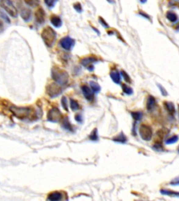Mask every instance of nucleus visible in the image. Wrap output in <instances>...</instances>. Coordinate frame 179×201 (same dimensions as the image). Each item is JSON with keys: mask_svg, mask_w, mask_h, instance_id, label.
Here are the masks:
<instances>
[{"mask_svg": "<svg viewBox=\"0 0 179 201\" xmlns=\"http://www.w3.org/2000/svg\"><path fill=\"white\" fill-rule=\"evenodd\" d=\"M139 133L143 140L149 141L152 138V130L150 126L142 124L139 128Z\"/></svg>", "mask_w": 179, "mask_h": 201, "instance_id": "obj_7", "label": "nucleus"}, {"mask_svg": "<svg viewBox=\"0 0 179 201\" xmlns=\"http://www.w3.org/2000/svg\"><path fill=\"white\" fill-rule=\"evenodd\" d=\"M25 2L27 5L32 7L38 6L40 4L39 0H25Z\"/></svg>", "mask_w": 179, "mask_h": 201, "instance_id": "obj_24", "label": "nucleus"}, {"mask_svg": "<svg viewBox=\"0 0 179 201\" xmlns=\"http://www.w3.org/2000/svg\"><path fill=\"white\" fill-rule=\"evenodd\" d=\"M62 126L64 129L67 130L69 131H73V129L70 124V122L69 120V118L67 117H65L63 119V123H62Z\"/></svg>", "mask_w": 179, "mask_h": 201, "instance_id": "obj_16", "label": "nucleus"}, {"mask_svg": "<svg viewBox=\"0 0 179 201\" xmlns=\"http://www.w3.org/2000/svg\"><path fill=\"white\" fill-rule=\"evenodd\" d=\"M63 118V115L58 108L54 107L51 109L48 113L47 119L48 121L53 123H58L61 121Z\"/></svg>", "mask_w": 179, "mask_h": 201, "instance_id": "obj_5", "label": "nucleus"}, {"mask_svg": "<svg viewBox=\"0 0 179 201\" xmlns=\"http://www.w3.org/2000/svg\"><path fill=\"white\" fill-rule=\"evenodd\" d=\"M99 23L100 24H101V25L103 26V27L104 28H106V29H108L109 28V24L106 23V21L104 20V19L103 18H102L101 16L99 17Z\"/></svg>", "mask_w": 179, "mask_h": 201, "instance_id": "obj_31", "label": "nucleus"}, {"mask_svg": "<svg viewBox=\"0 0 179 201\" xmlns=\"http://www.w3.org/2000/svg\"><path fill=\"white\" fill-rule=\"evenodd\" d=\"M164 106L170 114L173 115L175 113V108H174V105L171 102H165L164 103Z\"/></svg>", "mask_w": 179, "mask_h": 201, "instance_id": "obj_20", "label": "nucleus"}, {"mask_svg": "<svg viewBox=\"0 0 179 201\" xmlns=\"http://www.w3.org/2000/svg\"><path fill=\"white\" fill-rule=\"evenodd\" d=\"M178 109H179V106H178Z\"/></svg>", "mask_w": 179, "mask_h": 201, "instance_id": "obj_42", "label": "nucleus"}, {"mask_svg": "<svg viewBox=\"0 0 179 201\" xmlns=\"http://www.w3.org/2000/svg\"><path fill=\"white\" fill-rule=\"evenodd\" d=\"M59 45L65 50H71V48L74 46L75 45V40L73 39L72 38L70 37H63V39L59 41Z\"/></svg>", "mask_w": 179, "mask_h": 201, "instance_id": "obj_8", "label": "nucleus"}, {"mask_svg": "<svg viewBox=\"0 0 179 201\" xmlns=\"http://www.w3.org/2000/svg\"><path fill=\"white\" fill-rule=\"evenodd\" d=\"M70 108L73 111H78V110L80 109V106L76 100H73V99H71L70 100Z\"/></svg>", "mask_w": 179, "mask_h": 201, "instance_id": "obj_23", "label": "nucleus"}, {"mask_svg": "<svg viewBox=\"0 0 179 201\" xmlns=\"http://www.w3.org/2000/svg\"><path fill=\"white\" fill-rule=\"evenodd\" d=\"M89 139L92 141H97L99 140L98 131H97V129H95L94 130L92 131V133H90V135L89 136Z\"/></svg>", "mask_w": 179, "mask_h": 201, "instance_id": "obj_22", "label": "nucleus"}, {"mask_svg": "<svg viewBox=\"0 0 179 201\" xmlns=\"http://www.w3.org/2000/svg\"><path fill=\"white\" fill-rule=\"evenodd\" d=\"M139 1H140L141 2H142V3H145V2H146V0H139Z\"/></svg>", "mask_w": 179, "mask_h": 201, "instance_id": "obj_40", "label": "nucleus"}, {"mask_svg": "<svg viewBox=\"0 0 179 201\" xmlns=\"http://www.w3.org/2000/svg\"><path fill=\"white\" fill-rule=\"evenodd\" d=\"M178 152H179V149H178Z\"/></svg>", "mask_w": 179, "mask_h": 201, "instance_id": "obj_41", "label": "nucleus"}, {"mask_svg": "<svg viewBox=\"0 0 179 201\" xmlns=\"http://www.w3.org/2000/svg\"><path fill=\"white\" fill-rule=\"evenodd\" d=\"M41 38L46 46L51 48L53 45L56 40V32L51 27H45L41 32Z\"/></svg>", "mask_w": 179, "mask_h": 201, "instance_id": "obj_3", "label": "nucleus"}, {"mask_svg": "<svg viewBox=\"0 0 179 201\" xmlns=\"http://www.w3.org/2000/svg\"><path fill=\"white\" fill-rule=\"evenodd\" d=\"M35 19L36 21L39 24H44L46 20V12L44 11V9L41 7H39V9L36 11L35 13Z\"/></svg>", "mask_w": 179, "mask_h": 201, "instance_id": "obj_10", "label": "nucleus"}, {"mask_svg": "<svg viewBox=\"0 0 179 201\" xmlns=\"http://www.w3.org/2000/svg\"><path fill=\"white\" fill-rule=\"evenodd\" d=\"M161 193L164 195H168V196H179V193L178 192H174V191H169V190H164L162 189L161 191Z\"/></svg>", "mask_w": 179, "mask_h": 201, "instance_id": "obj_28", "label": "nucleus"}, {"mask_svg": "<svg viewBox=\"0 0 179 201\" xmlns=\"http://www.w3.org/2000/svg\"><path fill=\"white\" fill-rule=\"evenodd\" d=\"M131 115H132L133 119H135V120H140V119H141L143 117V113L140 111L132 112Z\"/></svg>", "mask_w": 179, "mask_h": 201, "instance_id": "obj_25", "label": "nucleus"}, {"mask_svg": "<svg viewBox=\"0 0 179 201\" xmlns=\"http://www.w3.org/2000/svg\"><path fill=\"white\" fill-rule=\"evenodd\" d=\"M9 111L16 117L20 119L29 118L32 113V109L30 107H18L11 106L9 107Z\"/></svg>", "mask_w": 179, "mask_h": 201, "instance_id": "obj_2", "label": "nucleus"}, {"mask_svg": "<svg viewBox=\"0 0 179 201\" xmlns=\"http://www.w3.org/2000/svg\"><path fill=\"white\" fill-rule=\"evenodd\" d=\"M0 6L6 11V13L13 18H17L18 12L16 6L13 5L11 0H0Z\"/></svg>", "mask_w": 179, "mask_h": 201, "instance_id": "obj_4", "label": "nucleus"}, {"mask_svg": "<svg viewBox=\"0 0 179 201\" xmlns=\"http://www.w3.org/2000/svg\"><path fill=\"white\" fill-rule=\"evenodd\" d=\"M20 16L24 20L27 22V21L30 20L31 17H32V12H31V10L29 9L23 8L20 11Z\"/></svg>", "mask_w": 179, "mask_h": 201, "instance_id": "obj_12", "label": "nucleus"}, {"mask_svg": "<svg viewBox=\"0 0 179 201\" xmlns=\"http://www.w3.org/2000/svg\"><path fill=\"white\" fill-rule=\"evenodd\" d=\"M62 92H63V90H62L61 86L56 83L50 84L47 86V94L52 98L58 97L59 94H61Z\"/></svg>", "mask_w": 179, "mask_h": 201, "instance_id": "obj_6", "label": "nucleus"}, {"mask_svg": "<svg viewBox=\"0 0 179 201\" xmlns=\"http://www.w3.org/2000/svg\"><path fill=\"white\" fill-rule=\"evenodd\" d=\"M58 0H44L45 3L49 7H53Z\"/></svg>", "mask_w": 179, "mask_h": 201, "instance_id": "obj_33", "label": "nucleus"}, {"mask_svg": "<svg viewBox=\"0 0 179 201\" xmlns=\"http://www.w3.org/2000/svg\"><path fill=\"white\" fill-rule=\"evenodd\" d=\"M113 141L115 142H118V143H125L126 141H127V137L125 136L123 132L120 133V134H118V136L113 138Z\"/></svg>", "mask_w": 179, "mask_h": 201, "instance_id": "obj_19", "label": "nucleus"}, {"mask_svg": "<svg viewBox=\"0 0 179 201\" xmlns=\"http://www.w3.org/2000/svg\"><path fill=\"white\" fill-rule=\"evenodd\" d=\"M61 103H62V106H63V108L66 111H69L68 109V104H67V99H66V97H63L61 100Z\"/></svg>", "mask_w": 179, "mask_h": 201, "instance_id": "obj_29", "label": "nucleus"}, {"mask_svg": "<svg viewBox=\"0 0 179 201\" xmlns=\"http://www.w3.org/2000/svg\"><path fill=\"white\" fill-rule=\"evenodd\" d=\"M121 75H122V76H123V78H124V80H125L126 81V82H127V83H130L131 82L130 77V76H129L128 74L125 72V71H121Z\"/></svg>", "mask_w": 179, "mask_h": 201, "instance_id": "obj_32", "label": "nucleus"}, {"mask_svg": "<svg viewBox=\"0 0 179 201\" xmlns=\"http://www.w3.org/2000/svg\"><path fill=\"white\" fill-rule=\"evenodd\" d=\"M155 105H156V99H155L154 97L150 96V97L148 98L147 102H146L147 109L152 110L155 107Z\"/></svg>", "mask_w": 179, "mask_h": 201, "instance_id": "obj_18", "label": "nucleus"}, {"mask_svg": "<svg viewBox=\"0 0 179 201\" xmlns=\"http://www.w3.org/2000/svg\"><path fill=\"white\" fill-rule=\"evenodd\" d=\"M73 8H74L75 10L77 11L78 13L82 12V6H81V4L79 2H76V3L73 4Z\"/></svg>", "mask_w": 179, "mask_h": 201, "instance_id": "obj_34", "label": "nucleus"}, {"mask_svg": "<svg viewBox=\"0 0 179 201\" xmlns=\"http://www.w3.org/2000/svg\"><path fill=\"white\" fill-rule=\"evenodd\" d=\"M139 15H141V16L144 17V18H147L148 20H150V16L148 15L147 13H144V11H139Z\"/></svg>", "mask_w": 179, "mask_h": 201, "instance_id": "obj_36", "label": "nucleus"}, {"mask_svg": "<svg viewBox=\"0 0 179 201\" xmlns=\"http://www.w3.org/2000/svg\"><path fill=\"white\" fill-rule=\"evenodd\" d=\"M123 92L127 95H131L133 94V90L132 88L129 87L127 85H125V84H123Z\"/></svg>", "mask_w": 179, "mask_h": 201, "instance_id": "obj_26", "label": "nucleus"}, {"mask_svg": "<svg viewBox=\"0 0 179 201\" xmlns=\"http://www.w3.org/2000/svg\"><path fill=\"white\" fill-rule=\"evenodd\" d=\"M90 85L94 93H98L101 90V87H100L98 83L91 81V82H90Z\"/></svg>", "mask_w": 179, "mask_h": 201, "instance_id": "obj_21", "label": "nucleus"}, {"mask_svg": "<svg viewBox=\"0 0 179 201\" xmlns=\"http://www.w3.org/2000/svg\"><path fill=\"white\" fill-rule=\"evenodd\" d=\"M62 198H63V195H62V193L60 192L55 191V192H52L51 193H50L48 199L51 201H58L62 200Z\"/></svg>", "mask_w": 179, "mask_h": 201, "instance_id": "obj_15", "label": "nucleus"}, {"mask_svg": "<svg viewBox=\"0 0 179 201\" xmlns=\"http://www.w3.org/2000/svg\"><path fill=\"white\" fill-rule=\"evenodd\" d=\"M81 90H82L83 94L84 95L85 99L88 100V101H92L94 99V92L92 90L91 88L88 87L87 85H83L81 87Z\"/></svg>", "mask_w": 179, "mask_h": 201, "instance_id": "obj_11", "label": "nucleus"}, {"mask_svg": "<svg viewBox=\"0 0 179 201\" xmlns=\"http://www.w3.org/2000/svg\"><path fill=\"white\" fill-rule=\"evenodd\" d=\"M178 140V137L177 136H174L172 137H171L170 138H169L166 140V145H171V144H174L177 142Z\"/></svg>", "mask_w": 179, "mask_h": 201, "instance_id": "obj_27", "label": "nucleus"}, {"mask_svg": "<svg viewBox=\"0 0 179 201\" xmlns=\"http://www.w3.org/2000/svg\"><path fill=\"white\" fill-rule=\"evenodd\" d=\"M97 62V59L95 57H87L83 58L81 60V64L83 66L86 67L88 70L92 71L94 69L93 64Z\"/></svg>", "mask_w": 179, "mask_h": 201, "instance_id": "obj_9", "label": "nucleus"}, {"mask_svg": "<svg viewBox=\"0 0 179 201\" xmlns=\"http://www.w3.org/2000/svg\"><path fill=\"white\" fill-rule=\"evenodd\" d=\"M50 20H51V24L54 26L55 27L59 28L61 27L62 25H63V21H62V19L59 18L58 16L52 15Z\"/></svg>", "mask_w": 179, "mask_h": 201, "instance_id": "obj_13", "label": "nucleus"}, {"mask_svg": "<svg viewBox=\"0 0 179 201\" xmlns=\"http://www.w3.org/2000/svg\"><path fill=\"white\" fill-rule=\"evenodd\" d=\"M3 28H4V25H3V23L1 20H0V32H2V30H3Z\"/></svg>", "mask_w": 179, "mask_h": 201, "instance_id": "obj_39", "label": "nucleus"}, {"mask_svg": "<svg viewBox=\"0 0 179 201\" xmlns=\"http://www.w3.org/2000/svg\"><path fill=\"white\" fill-rule=\"evenodd\" d=\"M51 76L55 82L60 85L61 87L67 85L69 82V74L63 69L54 66L52 69Z\"/></svg>", "mask_w": 179, "mask_h": 201, "instance_id": "obj_1", "label": "nucleus"}, {"mask_svg": "<svg viewBox=\"0 0 179 201\" xmlns=\"http://www.w3.org/2000/svg\"><path fill=\"white\" fill-rule=\"evenodd\" d=\"M0 18H1L3 20L5 21L6 23H10V19L9 18L8 16H7L6 14L4 13V12H3L1 10H0Z\"/></svg>", "mask_w": 179, "mask_h": 201, "instance_id": "obj_30", "label": "nucleus"}, {"mask_svg": "<svg viewBox=\"0 0 179 201\" xmlns=\"http://www.w3.org/2000/svg\"><path fill=\"white\" fill-rule=\"evenodd\" d=\"M158 87H159V89H160L161 90V92H162V95H164V96H166V94H167V92H166V91L164 89L163 87H162L161 85H158Z\"/></svg>", "mask_w": 179, "mask_h": 201, "instance_id": "obj_37", "label": "nucleus"}, {"mask_svg": "<svg viewBox=\"0 0 179 201\" xmlns=\"http://www.w3.org/2000/svg\"><path fill=\"white\" fill-rule=\"evenodd\" d=\"M110 76L112 79V80L116 84H120V80H121V77L120 74L117 70L112 71L111 73H110Z\"/></svg>", "mask_w": 179, "mask_h": 201, "instance_id": "obj_14", "label": "nucleus"}, {"mask_svg": "<svg viewBox=\"0 0 179 201\" xmlns=\"http://www.w3.org/2000/svg\"><path fill=\"white\" fill-rule=\"evenodd\" d=\"M75 119H76V122H83V118H82V116H81V115L80 114H77V115H76V116H75Z\"/></svg>", "mask_w": 179, "mask_h": 201, "instance_id": "obj_35", "label": "nucleus"}, {"mask_svg": "<svg viewBox=\"0 0 179 201\" xmlns=\"http://www.w3.org/2000/svg\"><path fill=\"white\" fill-rule=\"evenodd\" d=\"M171 185H178L179 184V179H176L171 183Z\"/></svg>", "mask_w": 179, "mask_h": 201, "instance_id": "obj_38", "label": "nucleus"}, {"mask_svg": "<svg viewBox=\"0 0 179 201\" xmlns=\"http://www.w3.org/2000/svg\"><path fill=\"white\" fill-rule=\"evenodd\" d=\"M166 17L171 23H176L178 19L177 14L173 11H168L166 14Z\"/></svg>", "mask_w": 179, "mask_h": 201, "instance_id": "obj_17", "label": "nucleus"}]
</instances>
